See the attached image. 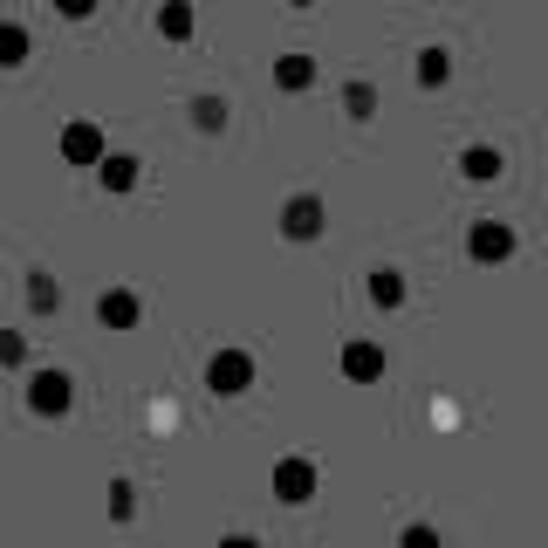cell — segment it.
<instances>
[{"label": "cell", "instance_id": "cell-1", "mask_svg": "<svg viewBox=\"0 0 548 548\" xmlns=\"http://www.w3.org/2000/svg\"><path fill=\"white\" fill-rule=\"evenodd\" d=\"M62 151H69V165H96V158H104L96 124H69V131H62Z\"/></svg>", "mask_w": 548, "mask_h": 548}, {"label": "cell", "instance_id": "cell-2", "mask_svg": "<svg viewBox=\"0 0 548 548\" xmlns=\"http://www.w3.org/2000/svg\"><path fill=\"white\" fill-rule=\"evenodd\" d=\"M315 227H322V206H315V199H288V234L302 240V234H315Z\"/></svg>", "mask_w": 548, "mask_h": 548}, {"label": "cell", "instance_id": "cell-3", "mask_svg": "<svg viewBox=\"0 0 548 548\" xmlns=\"http://www.w3.org/2000/svg\"><path fill=\"white\" fill-rule=\"evenodd\" d=\"M274 76H282V89H302V82H315V62H302V55H288V62L274 69Z\"/></svg>", "mask_w": 548, "mask_h": 548}, {"label": "cell", "instance_id": "cell-4", "mask_svg": "<svg viewBox=\"0 0 548 548\" xmlns=\"http://www.w3.org/2000/svg\"><path fill=\"white\" fill-rule=\"evenodd\" d=\"M21 55H27V35L21 27H0V69H14Z\"/></svg>", "mask_w": 548, "mask_h": 548}, {"label": "cell", "instance_id": "cell-5", "mask_svg": "<svg viewBox=\"0 0 548 548\" xmlns=\"http://www.w3.org/2000/svg\"><path fill=\"white\" fill-rule=\"evenodd\" d=\"M343 110H350V117H370V110H377V96H370L364 82H350V89H343Z\"/></svg>", "mask_w": 548, "mask_h": 548}, {"label": "cell", "instance_id": "cell-6", "mask_svg": "<svg viewBox=\"0 0 548 548\" xmlns=\"http://www.w3.org/2000/svg\"><path fill=\"white\" fill-rule=\"evenodd\" d=\"M459 165H467L473 179H494V172H500V158H494V151H467V158H459Z\"/></svg>", "mask_w": 548, "mask_h": 548}, {"label": "cell", "instance_id": "cell-7", "mask_svg": "<svg viewBox=\"0 0 548 548\" xmlns=\"http://www.w3.org/2000/svg\"><path fill=\"white\" fill-rule=\"evenodd\" d=\"M165 35H192V7H165Z\"/></svg>", "mask_w": 548, "mask_h": 548}, {"label": "cell", "instance_id": "cell-8", "mask_svg": "<svg viewBox=\"0 0 548 548\" xmlns=\"http://www.w3.org/2000/svg\"><path fill=\"white\" fill-rule=\"evenodd\" d=\"M55 7H62L69 21H82V14H96V0H55Z\"/></svg>", "mask_w": 548, "mask_h": 548}, {"label": "cell", "instance_id": "cell-9", "mask_svg": "<svg viewBox=\"0 0 548 548\" xmlns=\"http://www.w3.org/2000/svg\"><path fill=\"white\" fill-rule=\"evenodd\" d=\"M295 7H309V0H295Z\"/></svg>", "mask_w": 548, "mask_h": 548}]
</instances>
